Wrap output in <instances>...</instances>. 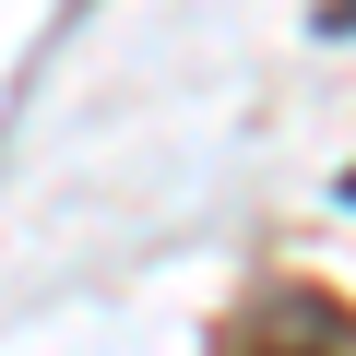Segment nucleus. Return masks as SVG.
I'll return each instance as SVG.
<instances>
[{"instance_id":"f257e3e1","label":"nucleus","mask_w":356,"mask_h":356,"mask_svg":"<svg viewBox=\"0 0 356 356\" xmlns=\"http://www.w3.org/2000/svg\"><path fill=\"white\" fill-rule=\"evenodd\" d=\"M226 356H356V321H344L332 297H309V285H273V297L226 332Z\"/></svg>"},{"instance_id":"f03ea898","label":"nucleus","mask_w":356,"mask_h":356,"mask_svg":"<svg viewBox=\"0 0 356 356\" xmlns=\"http://www.w3.org/2000/svg\"><path fill=\"white\" fill-rule=\"evenodd\" d=\"M344 202H356V178H344Z\"/></svg>"}]
</instances>
